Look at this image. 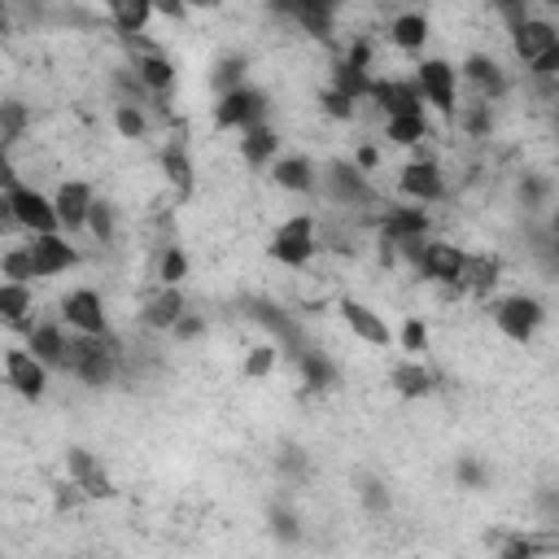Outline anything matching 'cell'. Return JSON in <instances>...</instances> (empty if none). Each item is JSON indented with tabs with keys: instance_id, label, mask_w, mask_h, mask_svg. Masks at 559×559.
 Returning a JSON list of instances; mask_svg holds the SVG:
<instances>
[{
	"instance_id": "f6af8a7d",
	"label": "cell",
	"mask_w": 559,
	"mask_h": 559,
	"mask_svg": "<svg viewBox=\"0 0 559 559\" xmlns=\"http://www.w3.org/2000/svg\"><path fill=\"white\" fill-rule=\"evenodd\" d=\"M397 336H402V349H406V354H415V358L428 349V328H424V319H415V314L402 323V332H397Z\"/></svg>"
},
{
	"instance_id": "d6986e66",
	"label": "cell",
	"mask_w": 559,
	"mask_h": 559,
	"mask_svg": "<svg viewBox=\"0 0 559 559\" xmlns=\"http://www.w3.org/2000/svg\"><path fill=\"white\" fill-rule=\"evenodd\" d=\"M459 79L480 96V100H502L507 96V70L493 61V57H485V52H472L463 66H459Z\"/></svg>"
},
{
	"instance_id": "4316f807",
	"label": "cell",
	"mask_w": 559,
	"mask_h": 559,
	"mask_svg": "<svg viewBox=\"0 0 559 559\" xmlns=\"http://www.w3.org/2000/svg\"><path fill=\"white\" fill-rule=\"evenodd\" d=\"M389 384L397 389V397H428L432 389H437V376L411 354V358H402V362H393V371H389Z\"/></svg>"
},
{
	"instance_id": "db71d44e",
	"label": "cell",
	"mask_w": 559,
	"mask_h": 559,
	"mask_svg": "<svg viewBox=\"0 0 559 559\" xmlns=\"http://www.w3.org/2000/svg\"><path fill=\"white\" fill-rule=\"evenodd\" d=\"M188 9H192L188 0H157V13H162V17H175V22H183Z\"/></svg>"
},
{
	"instance_id": "ab89813d",
	"label": "cell",
	"mask_w": 559,
	"mask_h": 559,
	"mask_svg": "<svg viewBox=\"0 0 559 559\" xmlns=\"http://www.w3.org/2000/svg\"><path fill=\"white\" fill-rule=\"evenodd\" d=\"M114 127H118L122 140H144V131H148L144 105H122V100H114Z\"/></svg>"
},
{
	"instance_id": "74e56055",
	"label": "cell",
	"mask_w": 559,
	"mask_h": 559,
	"mask_svg": "<svg viewBox=\"0 0 559 559\" xmlns=\"http://www.w3.org/2000/svg\"><path fill=\"white\" fill-rule=\"evenodd\" d=\"M153 280H157V284H179V280H188V253H183L175 240L157 249V266H153Z\"/></svg>"
},
{
	"instance_id": "60d3db41",
	"label": "cell",
	"mask_w": 559,
	"mask_h": 559,
	"mask_svg": "<svg viewBox=\"0 0 559 559\" xmlns=\"http://www.w3.org/2000/svg\"><path fill=\"white\" fill-rule=\"evenodd\" d=\"M26 122H31V114H26L22 100H4V105H0V140H4V148H13V144L22 140Z\"/></svg>"
},
{
	"instance_id": "d4e9b609",
	"label": "cell",
	"mask_w": 559,
	"mask_h": 559,
	"mask_svg": "<svg viewBox=\"0 0 559 559\" xmlns=\"http://www.w3.org/2000/svg\"><path fill=\"white\" fill-rule=\"evenodd\" d=\"M131 66H135V74L144 79V87H148L157 100H166V96H170V87H175V61H170L162 48L131 52Z\"/></svg>"
},
{
	"instance_id": "5b68a950",
	"label": "cell",
	"mask_w": 559,
	"mask_h": 559,
	"mask_svg": "<svg viewBox=\"0 0 559 559\" xmlns=\"http://www.w3.org/2000/svg\"><path fill=\"white\" fill-rule=\"evenodd\" d=\"M493 323L507 341L515 345H528L537 336V328L546 323V306L533 297V293H511L502 301H493Z\"/></svg>"
},
{
	"instance_id": "277c9868",
	"label": "cell",
	"mask_w": 559,
	"mask_h": 559,
	"mask_svg": "<svg viewBox=\"0 0 559 559\" xmlns=\"http://www.w3.org/2000/svg\"><path fill=\"white\" fill-rule=\"evenodd\" d=\"M266 253L280 262V266H293V271H301L314 253H319V218L310 214V210H301V214H293V218H284L275 231H271V245H266Z\"/></svg>"
},
{
	"instance_id": "484cf974",
	"label": "cell",
	"mask_w": 559,
	"mask_h": 559,
	"mask_svg": "<svg viewBox=\"0 0 559 559\" xmlns=\"http://www.w3.org/2000/svg\"><path fill=\"white\" fill-rule=\"evenodd\" d=\"M31 310H35V293H31V284H13V280H4V284H0V314H4V323H9L13 332H31V328H35Z\"/></svg>"
},
{
	"instance_id": "9c48e42d",
	"label": "cell",
	"mask_w": 559,
	"mask_h": 559,
	"mask_svg": "<svg viewBox=\"0 0 559 559\" xmlns=\"http://www.w3.org/2000/svg\"><path fill=\"white\" fill-rule=\"evenodd\" d=\"M384 118H397V114H424V92H419V83H415V74L411 79H376L371 83V96H367Z\"/></svg>"
},
{
	"instance_id": "8d00e7d4",
	"label": "cell",
	"mask_w": 559,
	"mask_h": 559,
	"mask_svg": "<svg viewBox=\"0 0 559 559\" xmlns=\"http://www.w3.org/2000/svg\"><path fill=\"white\" fill-rule=\"evenodd\" d=\"M87 231H92V240H96V245H114V236H118V210H114V201H105V197H96V201H92Z\"/></svg>"
},
{
	"instance_id": "1f68e13d",
	"label": "cell",
	"mask_w": 559,
	"mask_h": 559,
	"mask_svg": "<svg viewBox=\"0 0 559 559\" xmlns=\"http://www.w3.org/2000/svg\"><path fill=\"white\" fill-rule=\"evenodd\" d=\"M389 39H393V48H402V52H419V48L428 44V17H424L419 9L397 13V17L389 22Z\"/></svg>"
},
{
	"instance_id": "6f0895ef",
	"label": "cell",
	"mask_w": 559,
	"mask_h": 559,
	"mask_svg": "<svg viewBox=\"0 0 559 559\" xmlns=\"http://www.w3.org/2000/svg\"><path fill=\"white\" fill-rule=\"evenodd\" d=\"M546 236H550V249H555V258H559V210L546 218Z\"/></svg>"
},
{
	"instance_id": "ba28073f",
	"label": "cell",
	"mask_w": 559,
	"mask_h": 559,
	"mask_svg": "<svg viewBox=\"0 0 559 559\" xmlns=\"http://www.w3.org/2000/svg\"><path fill=\"white\" fill-rule=\"evenodd\" d=\"M26 249H31V262H35L39 280H52V275H66L70 266H79V249L70 245L66 231H31Z\"/></svg>"
},
{
	"instance_id": "816d5d0a",
	"label": "cell",
	"mask_w": 559,
	"mask_h": 559,
	"mask_svg": "<svg viewBox=\"0 0 559 559\" xmlns=\"http://www.w3.org/2000/svg\"><path fill=\"white\" fill-rule=\"evenodd\" d=\"M280 467H284L288 476H301V472H306V454H301L297 445H284V454H280Z\"/></svg>"
},
{
	"instance_id": "603a6c76",
	"label": "cell",
	"mask_w": 559,
	"mask_h": 559,
	"mask_svg": "<svg viewBox=\"0 0 559 559\" xmlns=\"http://www.w3.org/2000/svg\"><path fill=\"white\" fill-rule=\"evenodd\" d=\"M555 39H559V26H555V22H546V17H528V22H520V26L511 31V52H515L524 66H533Z\"/></svg>"
},
{
	"instance_id": "f35d334b",
	"label": "cell",
	"mask_w": 559,
	"mask_h": 559,
	"mask_svg": "<svg viewBox=\"0 0 559 559\" xmlns=\"http://www.w3.org/2000/svg\"><path fill=\"white\" fill-rule=\"evenodd\" d=\"M0 271H4V280H13V284H35V280H39L26 245H9L4 258H0Z\"/></svg>"
},
{
	"instance_id": "b9f144b4",
	"label": "cell",
	"mask_w": 559,
	"mask_h": 559,
	"mask_svg": "<svg viewBox=\"0 0 559 559\" xmlns=\"http://www.w3.org/2000/svg\"><path fill=\"white\" fill-rule=\"evenodd\" d=\"M319 100H323V114H328V118H336V122H349V118L358 114V100H354V96H345V92H341V87H332V83L323 87V96H319Z\"/></svg>"
},
{
	"instance_id": "f546056e",
	"label": "cell",
	"mask_w": 559,
	"mask_h": 559,
	"mask_svg": "<svg viewBox=\"0 0 559 559\" xmlns=\"http://www.w3.org/2000/svg\"><path fill=\"white\" fill-rule=\"evenodd\" d=\"M293 362H297V371H301V384H306V389H314V393L336 389V380H341V376H336V367H332V358H328L323 349H314V345H306Z\"/></svg>"
},
{
	"instance_id": "680465c9",
	"label": "cell",
	"mask_w": 559,
	"mask_h": 559,
	"mask_svg": "<svg viewBox=\"0 0 559 559\" xmlns=\"http://www.w3.org/2000/svg\"><path fill=\"white\" fill-rule=\"evenodd\" d=\"M188 4H192V9H218L223 0H188Z\"/></svg>"
},
{
	"instance_id": "8fae6325",
	"label": "cell",
	"mask_w": 559,
	"mask_h": 559,
	"mask_svg": "<svg viewBox=\"0 0 559 559\" xmlns=\"http://www.w3.org/2000/svg\"><path fill=\"white\" fill-rule=\"evenodd\" d=\"M157 166H162V175H166V183H170V192H175V205L192 201V192H197V166H192V153H188V144H183L179 135L162 144Z\"/></svg>"
},
{
	"instance_id": "ac0fdd59",
	"label": "cell",
	"mask_w": 559,
	"mask_h": 559,
	"mask_svg": "<svg viewBox=\"0 0 559 559\" xmlns=\"http://www.w3.org/2000/svg\"><path fill=\"white\" fill-rule=\"evenodd\" d=\"M66 476H70L87 498H114L109 472H105L100 459H96L92 450H83V445H70V450H66Z\"/></svg>"
},
{
	"instance_id": "7a4b0ae2",
	"label": "cell",
	"mask_w": 559,
	"mask_h": 559,
	"mask_svg": "<svg viewBox=\"0 0 559 559\" xmlns=\"http://www.w3.org/2000/svg\"><path fill=\"white\" fill-rule=\"evenodd\" d=\"M4 223L9 227H22V231H61V218H57V205L52 197H44L39 188L31 183H17L13 175H4Z\"/></svg>"
},
{
	"instance_id": "cb8c5ba5",
	"label": "cell",
	"mask_w": 559,
	"mask_h": 559,
	"mask_svg": "<svg viewBox=\"0 0 559 559\" xmlns=\"http://www.w3.org/2000/svg\"><path fill=\"white\" fill-rule=\"evenodd\" d=\"M271 179H275L284 192H297V197L319 192V170H314V162H310V157H301V153L275 157V162H271Z\"/></svg>"
},
{
	"instance_id": "e575fe53",
	"label": "cell",
	"mask_w": 559,
	"mask_h": 559,
	"mask_svg": "<svg viewBox=\"0 0 559 559\" xmlns=\"http://www.w3.org/2000/svg\"><path fill=\"white\" fill-rule=\"evenodd\" d=\"M384 135H389L397 148H415L419 140H428V118H424V114H397V118H384Z\"/></svg>"
},
{
	"instance_id": "4fadbf2b",
	"label": "cell",
	"mask_w": 559,
	"mask_h": 559,
	"mask_svg": "<svg viewBox=\"0 0 559 559\" xmlns=\"http://www.w3.org/2000/svg\"><path fill=\"white\" fill-rule=\"evenodd\" d=\"M345 4H349V0H288L284 13H288L306 35L332 44V39H336V17H341Z\"/></svg>"
},
{
	"instance_id": "681fc988",
	"label": "cell",
	"mask_w": 559,
	"mask_h": 559,
	"mask_svg": "<svg viewBox=\"0 0 559 559\" xmlns=\"http://www.w3.org/2000/svg\"><path fill=\"white\" fill-rule=\"evenodd\" d=\"M201 332H205V319H201V314H192V310H183V314L175 319V328H170V336H175V341H197Z\"/></svg>"
},
{
	"instance_id": "7dc6e473",
	"label": "cell",
	"mask_w": 559,
	"mask_h": 559,
	"mask_svg": "<svg viewBox=\"0 0 559 559\" xmlns=\"http://www.w3.org/2000/svg\"><path fill=\"white\" fill-rule=\"evenodd\" d=\"M271 533H275V537H284V542H297V537H301L297 515H293V511H284V507H271Z\"/></svg>"
},
{
	"instance_id": "8992f818",
	"label": "cell",
	"mask_w": 559,
	"mask_h": 559,
	"mask_svg": "<svg viewBox=\"0 0 559 559\" xmlns=\"http://www.w3.org/2000/svg\"><path fill=\"white\" fill-rule=\"evenodd\" d=\"M415 83L424 92V100L445 118L454 122V109H459V70L445 61V57H424L415 66Z\"/></svg>"
},
{
	"instance_id": "91938a15",
	"label": "cell",
	"mask_w": 559,
	"mask_h": 559,
	"mask_svg": "<svg viewBox=\"0 0 559 559\" xmlns=\"http://www.w3.org/2000/svg\"><path fill=\"white\" fill-rule=\"evenodd\" d=\"M266 4H271V9H288V0H266Z\"/></svg>"
},
{
	"instance_id": "94428289",
	"label": "cell",
	"mask_w": 559,
	"mask_h": 559,
	"mask_svg": "<svg viewBox=\"0 0 559 559\" xmlns=\"http://www.w3.org/2000/svg\"><path fill=\"white\" fill-rule=\"evenodd\" d=\"M546 4H550V9H559V0H546Z\"/></svg>"
},
{
	"instance_id": "5bb4252c",
	"label": "cell",
	"mask_w": 559,
	"mask_h": 559,
	"mask_svg": "<svg viewBox=\"0 0 559 559\" xmlns=\"http://www.w3.org/2000/svg\"><path fill=\"white\" fill-rule=\"evenodd\" d=\"M92 201H96V192H92V183H83V179H66V183L52 192V205H57V218H61V231H66V236L87 231Z\"/></svg>"
},
{
	"instance_id": "ee69618b",
	"label": "cell",
	"mask_w": 559,
	"mask_h": 559,
	"mask_svg": "<svg viewBox=\"0 0 559 559\" xmlns=\"http://www.w3.org/2000/svg\"><path fill=\"white\" fill-rule=\"evenodd\" d=\"M493 4V13L502 17V26L507 31H515L520 22H528L533 17V0H489Z\"/></svg>"
},
{
	"instance_id": "83f0119b",
	"label": "cell",
	"mask_w": 559,
	"mask_h": 559,
	"mask_svg": "<svg viewBox=\"0 0 559 559\" xmlns=\"http://www.w3.org/2000/svg\"><path fill=\"white\" fill-rule=\"evenodd\" d=\"M502 275V262L493 253H467V266H463V280H459V293H472V297H489L493 284Z\"/></svg>"
},
{
	"instance_id": "d590c367",
	"label": "cell",
	"mask_w": 559,
	"mask_h": 559,
	"mask_svg": "<svg viewBox=\"0 0 559 559\" xmlns=\"http://www.w3.org/2000/svg\"><path fill=\"white\" fill-rule=\"evenodd\" d=\"M489 105H493V100H480V96H472V100H459V109H454V122H459L467 135H489V127H493V114H489Z\"/></svg>"
},
{
	"instance_id": "6da1fadb",
	"label": "cell",
	"mask_w": 559,
	"mask_h": 559,
	"mask_svg": "<svg viewBox=\"0 0 559 559\" xmlns=\"http://www.w3.org/2000/svg\"><path fill=\"white\" fill-rule=\"evenodd\" d=\"M122 362H127V349L114 332H70L61 371H70L87 389H105V384L118 380Z\"/></svg>"
},
{
	"instance_id": "30bf717a",
	"label": "cell",
	"mask_w": 559,
	"mask_h": 559,
	"mask_svg": "<svg viewBox=\"0 0 559 559\" xmlns=\"http://www.w3.org/2000/svg\"><path fill=\"white\" fill-rule=\"evenodd\" d=\"M463 266H467V253L450 240H428L424 245V258H419V275L441 284V288H454L459 293V280H463Z\"/></svg>"
},
{
	"instance_id": "f5cc1de1",
	"label": "cell",
	"mask_w": 559,
	"mask_h": 559,
	"mask_svg": "<svg viewBox=\"0 0 559 559\" xmlns=\"http://www.w3.org/2000/svg\"><path fill=\"white\" fill-rule=\"evenodd\" d=\"M533 550H537V546H533L528 537H515V542H507V546H502V555H507V559H528Z\"/></svg>"
},
{
	"instance_id": "7c38bea8",
	"label": "cell",
	"mask_w": 559,
	"mask_h": 559,
	"mask_svg": "<svg viewBox=\"0 0 559 559\" xmlns=\"http://www.w3.org/2000/svg\"><path fill=\"white\" fill-rule=\"evenodd\" d=\"M397 192L411 197V201H419V205H432V201L445 197V175H441V166H437L432 157H415V162L402 166Z\"/></svg>"
},
{
	"instance_id": "44dd1931",
	"label": "cell",
	"mask_w": 559,
	"mask_h": 559,
	"mask_svg": "<svg viewBox=\"0 0 559 559\" xmlns=\"http://www.w3.org/2000/svg\"><path fill=\"white\" fill-rule=\"evenodd\" d=\"M183 310H188V301H183L179 284H157V288L144 297L140 319H144V328H153V332H170Z\"/></svg>"
},
{
	"instance_id": "836d02e7",
	"label": "cell",
	"mask_w": 559,
	"mask_h": 559,
	"mask_svg": "<svg viewBox=\"0 0 559 559\" xmlns=\"http://www.w3.org/2000/svg\"><path fill=\"white\" fill-rule=\"evenodd\" d=\"M371 83H376L371 70H362V66H354V61H345V57L332 66V87H341V92L354 96V100H367V96H371Z\"/></svg>"
},
{
	"instance_id": "9a60e30c",
	"label": "cell",
	"mask_w": 559,
	"mask_h": 559,
	"mask_svg": "<svg viewBox=\"0 0 559 559\" xmlns=\"http://www.w3.org/2000/svg\"><path fill=\"white\" fill-rule=\"evenodd\" d=\"M61 319L70 332H109V319H105V301L96 288H70L61 297Z\"/></svg>"
},
{
	"instance_id": "ffe728a7",
	"label": "cell",
	"mask_w": 559,
	"mask_h": 559,
	"mask_svg": "<svg viewBox=\"0 0 559 559\" xmlns=\"http://www.w3.org/2000/svg\"><path fill=\"white\" fill-rule=\"evenodd\" d=\"M341 319H345V328H349L358 341H367V345H376V349H384V345L393 341V328L384 323V314L371 310V306L358 301V297H345V301H341Z\"/></svg>"
},
{
	"instance_id": "d6a6232c",
	"label": "cell",
	"mask_w": 559,
	"mask_h": 559,
	"mask_svg": "<svg viewBox=\"0 0 559 559\" xmlns=\"http://www.w3.org/2000/svg\"><path fill=\"white\" fill-rule=\"evenodd\" d=\"M249 83V57L245 52H227L218 66H214V74H210V87L218 92V96H227V92H236V87H245Z\"/></svg>"
},
{
	"instance_id": "9f6ffc18",
	"label": "cell",
	"mask_w": 559,
	"mask_h": 559,
	"mask_svg": "<svg viewBox=\"0 0 559 559\" xmlns=\"http://www.w3.org/2000/svg\"><path fill=\"white\" fill-rule=\"evenodd\" d=\"M459 480H463V485H485V467H476V463H459Z\"/></svg>"
},
{
	"instance_id": "52a82bcc",
	"label": "cell",
	"mask_w": 559,
	"mask_h": 559,
	"mask_svg": "<svg viewBox=\"0 0 559 559\" xmlns=\"http://www.w3.org/2000/svg\"><path fill=\"white\" fill-rule=\"evenodd\" d=\"M266 114H271L266 92L253 87V83H245V87L218 96V105H214V127H218V131H245V127L266 122Z\"/></svg>"
},
{
	"instance_id": "f1b7e54d",
	"label": "cell",
	"mask_w": 559,
	"mask_h": 559,
	"mask_svg": "<svg viewBox=\"0 0 559 559\" xmlns=\"http://www.w3.org/2000/svg\"><path fill=\"white\" fill-rule=\"evenodd\" d=\"M118 35H144V26L157 13V0H105Z\"/></svg>"
},
{
	"instance_id": "11a10c76",
	"label": "cell",
	"mask_w": 559,
	"mask_h": 559,
	"mask_svg": "<svg viewBox=\"0 0 559 559\" xmlns=\"http://www.w3.org/2000/svg\"><path fill=\"white\" fill-rule=\"evenodd\" d=\"M354 162H358L362 170H376V162H380V153H376V144H358V153H354Z\"/></svg>"
},
{
	"instance_id": "7402d4cb",
	"label": "cell",
	"mask_w": 559,
	"mask_h": 559,
	"mask_svg": "<svg viewBox=\"0 0 559 559\" xmlns=\"http://www.w3.org/2000/svg\"><path fill=\"white\" fill-rule=\"evenodd\" d=\"M66 345H70V332H66V319H61V314H57V319H44V323H35V328L26 332V349H31L39 362H48L52 371H61Z\"/></svg>"
},
{
	"instance_id": "bcb514c9",
	"label": "cell",
	"mask_w": 559,
	"mask_h": 559,
	"mask_svg": "<svg viewBox=\"0 0 559 559\" xmlns=\"http://www.w3.org/2000/svg\"><path fill=\"white\" fill-rule=\"evenodd\" d=\"M358 498H362V507H367L371 515H380V511H389V489H384V480H376V476H367V480H362V489H358Z\"/></svg>"
},
{
	"instance_id": "f907efd6",
	"label": "cell",
	"mask_w": 559,
	"mask_h": 559,
	"mask_svg": "<svg viewBox=\"0 0 559 559\" xmlns=\"http://www.w3.org/2000/svg\"><path fill=\"white\" fill-rule=\"evenodd\" d=\"M520 201H524V210H537V205L546 201V183H542L537 175H524V179H520Z\"/></svg>"
},
{
	"instance_id": "2e32d148",
	"label": "cell",
	"mask_w": 559,
	"mask_h": 559,
	"mask_svg": "<svg viewBox=\"0 0 559 559\" xmlns=\"http://www.w3.org/2000/svg\"><path fill=\"white\" fill-rule=\"evenodd\" d=\"M419 236H428V214L419 210V201H411V205H384L380 210V245H389V253H393V245L419 240Z\"/></svg>"
},
{
	"instance_id": "e0dca14e",
	"label": "cell",
	"mask_w": 559,
	"mask_h": 559,
	"mask_svg": "<svg viewBox=\"0 0 559 559\" xmlns=\"http://www.w3.org/2000/svg\"><path fill=\"white\" fill-rule=\"evenodd\" d=\"M48 362H39L31 349H9L4 354V376H9V384H13V393H22V397H31V402H39L44 397V389H48Z\"/></svg>"
},
{
	"instance_id": "4dcf8cb0",
	"label": "cell",
	"mask_w": 559,
	"mask_h": 559,
	"mask_svg": "<svg viewBox=\"0 0 559 559\" xmlns=\"http://www.w3.org/2000/svg\"><path fill=\"white\" fill-rule=\"evenodd\" d=\"M240 157H245L249 166H271V162L280 157V135H275L266 122L245 127V131H240Z\"/></svg>"
},
{
	"instance_id": "3957f363",
	"label": "cell",
	"mask_w": 559,
	"mask_h": 559,
	"mask_svg": "<svg viewBox=\"0 0 559 559\" xmlns=\"http://www.w3.org/2000/svg\"><path fill=\"white\" fill-rule=\"evenodd\" d=\"M319 192L336 210H371V205H380V192L367 183V170L358 162H345V157H336V162H328L319 170Z\"/></svg>"
},
{
	"instance_id": "c3c4849f",
	"label": "cell",
	"mask_w": 559,
	"mask_h": 559,
	"mask_svg": "<svg viewBox=\"0 0 559 559\" xmlns=\"http://www.w3.org/2000/svg\"><path fill=\"white\" fill-rule=\"evenodd\" d=\"M528 79H559V39L528 66Z\"/></svg>"
},
{
	"instance_id": "7bdbcfd3",
	"label": "cell",
	"mask_w": 559,
	"mask_h": 559,
	"mask_svg": "<svg viewBox=\"0 0 559 559\" xmlns=\"http://www.w3.org/2000/svg\"><path fill=\"white\" fill-rule=\"evenodd\" d=\"M280 345H258V349H249V358H245V376L249 380H262V376H271V367L280 362Z\"/></svg>"
}]
</instances>
